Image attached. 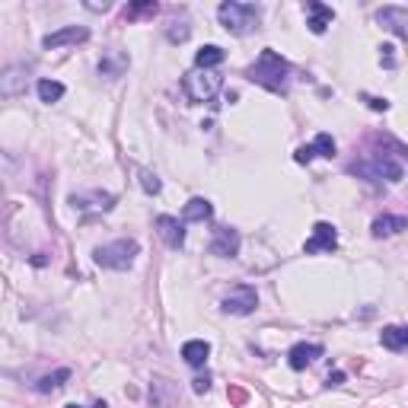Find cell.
Instances as JSON below:
<instances>
[{
  "label": "cell",
  "instance_id": "1",
  "mask_svg": "<svg viewBox=\"0 0 408 408\" xmlns=\"http://www.w3.org/2000/svg\"><path fill=\"white\" fill-rule=\"evenodd\" d=\"M246 76L252 83H259V86L271 89V93H284L287 83H290V64L284 61V57L278 55V51L265 48L259 55V61L252 64V67L246 70Z\"/></svg>",
  "mask_w": 408,
  "mask_h": 408
},
{
  "label": "cell",
  "instance_id": "2",
  "mask_svg": "<svg viewBox=\"0 0 408 408\" xmlns=\"http://www.w3.org/2000/svg\"><path fill=\"white\" fill-rule=\"evenodd\" d=\"M217 19H220L223 29L233 32V35H249V32L259 29L261 6H255V4H236V0H227V4L217 6Z\"/></svg>",
  "mask_w": 408,
  "mask_h": 408
},
{
  "label": "cell",
  "instance_id": "3",
  "mask_svg": "<svg viewBox=\"0 0 408 408\" xmlns=\"http://www.w3.org/2000/svg\"><path fill=\"white\" fill-rule=\"evenodd\" d=\"M137 242L134 239H115V242H106V246H99L93 252L96 265L99 268H108V271H128V268L134 265V259H137Z\"/></svg>",
  "mask_w": 408,
  "mask_h": 408
},
{
  "label": "cell",
  "instance_id": "4",
  "mask_svg": "<svg viewBox=\"0 0 408 408\" xmlns=\"http://www.w3.org/2000/svg\"><path fill=\"white\" fill-rule=\"evenodd\" d=\"M223 86V76L217 70H191V74L182 76V93L188 96V102L195 106H204L210 102Z\"/></svg>",
  "mask_w": 408,
  "mask_h": 408
},
{
  "label": "cell",
  "instance_id": "5",
  "mask_svg": "<svg viewBox=\"0 0 408 408\" xmlns=\"http://www.w3.org/2000/svg\"><path fill=\"white\" fill-rule=\"evenodd\" d=\"M351 172L361 178H367V182H399L402 178V163H395L389 153H376V157H367L361 159V163H351Z\"/></svg>",
  "mask_w": 408,
  "mask_h": 408
},
{
  "label": "cell",
  "instance_id": "6",
  "mask_svg": "<svg viewBox=\"0 0 408 408\" xmlns=\"http://www.w3.org/2000/svg\"><path fill=\"white\" fill-rule=\"evenodd\" d=\"M255 306H259V293H255L252 284H236L233 290L223 297L220 310L230 312V316H249V312H255Z\"/></svg>",
  "mask_w": 408,
  "mask_h": 408
},
{
  "label": "cell",
  "instance_id": "7",
  "mask_svg": "<svg viewBox=\"0 0 408 408\" xmlns=\"http://www.w3.org/2000/svg\"><path fill=\"white\" fill-rule=\"evenodd\" d=\"M178 382L166 380V376H153L150 380V405L153 408H178Z\"/></svg>",
  "mask_w": 408,
  "mask_h": 408
},
{
  "label": "cell",
  "instance_id": "8",
  "mask_svg": "<svg viewBox=\"0 0 408 408\" xmlns=\"http://www.w3.org/2000/svg\"><path fill=\"white\" fill-rule=\"evenodd\" d=\"M376 23H380L382 29H389L392 35L408 42V10L405 6H382V10H376Z\"/></svg>",
  "mask_w": 408,
  "mask_h": 408
},
{
  "label": "cell",
  "instance_id": "9",
  "mask_svg": "<svg viewBox=\"0 0 408 408\" xmlns=\"http://www.w3.org/2000/svg\"><path fill=\"white\" fill-rule=\"evenodd\" d=\"M338 246V233H335V227L332 223H325V220H319L316 227H312V236L306 239V255H316V252H332V249Z\"/></svg>",
  "mask_w": 408,
  "mask_h": 408
},
{
  "label": "cell",
  "instance_id": "10",
  "mask_svg": "<svg viewBox=\"0 0 408 408\" xmlns=\"http://www.w3.org/2000/svg\"><path fill=\"white\" fill-rule=\"evenodd\" d=\"M89 38V29L86 26H64V29L57 32H48V35L42 38V48H64V45H76V42H86Z\"/></svg>",
  "mask_w": 408,
  "mask_h": 408
},
{
  "label": "cell",
  "instance_id": "11",
  "mask_svg": "<svg viewBox=\"0 0 408 408\" xmlns=\"http://www.w3.org/2000/svg\"><path fill=\"white\" fill-rule=\"evenodd\" d=\"M210 252L220 255V259H233L239 252V233L233 227H217L214 239H210Z\"/></svg>",
  "mask_w": 408,
  "mask_h": 408
},
{
  "label": "cell",
  "instance_id": "12",
  "mask_svg": "<svg viewBox=\"0 0 408 408\" xmlns=\"http://www.w3.org/2000/svg\"><path fill=\"white\" fill-rule=\"evenodd\" d=\"M157 233L169 249H178L185 242V223L176 220V217H169V214H159L157 217Z\"/></svg>",
  "mask_w": 408,
  "mask_h": 408
},
{
  "label": "cell",
  "instance_id": "13",
  "mask_svg": "<svg viewBox=\"0 0 408 408\" xmlns=\"http://www.w3.org/2000/svg\"><path fill=\"white\" fill-rule=\"evenodd\" d=\"M316 357H322V344H306V341H300V344H293L290 351H287V363H290L293 370H306Z\"/></svg>",
  "mask_w": 408,
  "mask_h": 408
},
{
  "label": "cell",
  "instance_id": "14",
  "mask_svg": "<svg viewBox=\"0 0 408 408\" xmlns=\"http://www.w3.org/2000/svg\"><path fill=\"white\" fill-rule=\"evenodd\" d=\"M26 76H29V67L26 64H13V67L4 70V76H0V93L4 96H16L26 89Z\"/></svg>",
  "mask_w": 408,
  "mask_h": 408
},
{
  "label": "cell",
  "instance_id": "15",
  "mask_svg": "<svg viewBox=\"0 0 408 408\" xmlns=\"http://www.w3.org/2000/svg\"><path fill=\"white\" fill-rule=\"evenodd\" d=\"M306 13H310V23H306V26H310L316 35H322V32L335 23V10H332V6H325V4H319V0L306 4Z\"/></svg>",
  "mask_w": 408,
  "mask_h": 408
},
{
  "label": "cell",
  "instance_id": "16",
  "mask_svg": "<svg viewBox=\"0 0 408 408\" xmlns=\"http://www.w3.org/2000/svg\"><path fill=\"white\" fill-rule=\"evenodd\" d=\"M70 204L80 210H112L115 208V195H108V191H93V195H74L70 198Z\"/></svg>",
  "mask_w": 408,
  "mask_h": 408
},
{
  "label": "cell",
  "instance_id": "17",
  "mask_svg": "<svg viewBox=\"0 0 408 408\" xmlns=\"http://www.w3.org/2000/svg\"><path fill=\"white\" fill-rule=\"evenodd\" d=\"M208 354H210V344L201 341V338H191V341L182 344V357L188 367H204V363H208Z\"/></svg>",
  "mask_w": 408,
  "mask_h": 408
},
{
  "label": "cell",
  "instance_id": "18",
  "mask_svg": "<svg viewBox=\"0 0 408 408\" xmlns=\"http://www.w3.org/2000/svg\"><path fill=\"white\" fill-rule=\"evenodd\" d=\"M370 230H373V236H392V233H399V230H408V217H402V214H380Z\"/></svg>",
  "mask_w": 408,
  "mask_h": 408
},
{
  "label": "cell",
  "instance_id": "19",
  "mask_svg": "<svg viewBox=\"0 0 408 408\" xmlns=\"http://www.w3.org/2000/svg\"><path fill=\"white\" fill-rule=\"evenodd\" d=\"M210 214H214V208H210L208 198H191V201L182 208V220H185V223H201V220H210Z\"/></svg>",
  "mask_w": 408,
  "mask_h": 408
},
{
  "label": "cell",
  "instance_id": "20",
  "mask_svg": "<svg viewBox=\"0 0 408 408\" xmlns=\"http://www.w3.org/2000/svg\"><path fill=\"white\" fill-rule=\"evenodd\" d=\"M380 341H382V348H389V351H405L408 348V325H389V329H382Z\"/></svg>",
  "mask_w": 408,
  "mask_h": 408
},
{
  "label": "cell",
  "instance_id": "21",
  "mask_svg": "<svg viewBox=\"0 0 408 408\" xmlns=\"http://www.w3.org/2000/svg\"><path fill=\"white\" fill-rule=\"evenodd\" d=\"M223 57L227 55H223L220 45H204V48L195 55V67L198 70H214L217 64H223Z\"/></svg>",
  "mask_w": 408,
  "mask_h": 408
},
{
  "label": "cell",
  "instance_id": "22",
  "mask_svg": "<svg viewBox=\"0 0 408 408\" xmlns=\"http://www.w3.org/2000/svg\"><path fill=\"white\" fill-rule=\"evenodd\" d=\"M125 67H128V57L118 55V51H108V55L99 61V74L112 76V80H115V76H121V70H125Z\"/></svg>",
  "mask_w": 408,
  "mask_h": 408
},
{
  "label": "cell",
  "instance_id": "23",
  "mask_svg": "<svg viewBox=\"0 0 408 408\" xmlns=\"http://www.w3.org/2000/svg\"><path fill=\"white\" fill-rule=\"evenodd\" d=\"M67 380H70V370L64 367V370H55L51 376H42V380L35 382V389H38V392H55V389H61Z\"/></svg>",
  "mask_w": 408,
  "mask_h": 408
},
{
  "label": "cell",
  "instance_id": "24",
  "mask_svg": "<svg viewBox=\"0 0 408 408\" xmlns=\"http://www.w3.org/2000/svg\"><path fill=\"white\" fill-rule=\"evenodd\" d=\"M310 150H312V157L332 159L335 157V140H332V134H316V140L310 144Z\"/></svg>",
  "mask_w": 408,
  "mask_h": 408
},
{
  "label": "cell",
  "instance_id": "25",
  "mask_svg": "<svg viewBox=\"0 0 408 408\" xmlns=\"http://www.w3.org/2000/svg\"><path fill=\"white\" fill-rule=\"evenodd\" d=\"M64 96V83L57 80H38V99L42 102H57Z\"/></svg>",
  "mask_w": 408,
  "mask_h": 408
},
{
  "label": "cell",
  "instance_id": "26",
  "mask_svg": "<svg viewBox=\"0 0 408 408\" xmlns=\"http://www.w3.org/2000/svg\"><path fill=\"white\" fill-rule=\"evenodd\" d=\"M188 35H191L188 19H178V23H169V29H166V38H169V42H188Z\"/></svg>",
  "mask_w": 408,
  "mask_h": 408
},
{
  "label": "cell",
  "instance_id": "27",
  "mask_svg": "<svg viewBox=\"0 0 408 408\" xmlns=\"http://www.w3.org/2000/svg\"><path fill=\"white\" fill-rule=\"evenodd\" d=\"M137 176H140V185H144L147 195H157V191H159V178L153 176L150 169H137Z\"/></svg>",
  "mask_w": 408,
  "mask_h": 408
},
{
  "label": "cell",
  "instance_id": "28",
  "mask_svg": "<svg viewBox=\"0 0 408 408\" xmlns=\"http://www.w3.org/2000/svg\"><path fill=\"white\" fill-rule=\"evenodd\" d=\"M157 10H159V6L150 0V4H134V6H128L125 13H128V16H144V13H150V16H153Z\"/></svg>",
  "mask_w": 408,
  "mask_h": 408
},
{
  "label": "cell",
  "instance_id": "29",
  "mask_svg": "<svg viewBox=\"0 0 408 408\" xmlns=\"http://www.w3.org/2000/svg\"><path fill=\"white\" fill-rule=\"evenodd\" d=\"M191 382H195V392H208V389H210V376H208V373H204V376H195Z\"/></svg>",
  "mask_w": 408,
  "mask_h": 408
},
{
  "label": "cell",
  "instance_id": "30",
  "mask_svg": "<svg viewBox=\"0 0 408 408\" xmlns=\"http://www.w3.org/2000/svg\"><path fill=\"white\" fill-rule=\"evenodd\" d=\"M380 51H382V64H386V67H392V64H395V61H392V51H395V48H392V45H382Z\"/></svg>",
  "mask_w": 408,
  "mask_h": 408
},
{
  "label": "cell",
  "instance_id": "31",
  "mask_svg": "<svg viewBox=\"0 0 408 408\" xmlns=\"http://www.w3.org/2000/svg\"><path fill=\"white\" fill-rule=\"evenodd\" d=\"M367 102H370V108H376V112H386V108H389L386 99H373V96H367Z\"/></svg>",
  "mask_w": 408,
  "mask_h": 408
},
{
  "label": "cell",
  "instance_id": "32",
  "mask_svg": "<svg viewBox=\"0 0 408 408\" xmlns=\"http://www.w3.org/2000/svg\"><path fill=\"white\" fill-rule=\"evenodd\" d=\"M344 382V373L341 370H335V373H329V386H341Z\"/></svg>",
  "mask_w": 408,
  "mask_h": 408
},
{
  "label": "cell",
  "instance_id": "33",
  "mask_svg": "<svg viewBox=\"0 0 408 408\" xmlns=\"http://www.w3.org/2000/svg\"><path fill=\"white\" fill-rule=\"evenodd\" d=\"M230 399H233L236 405H242V402H246V392H242V389H230Z\"/></svg>",
  "mask_w": 408,
  "mask_h": 408
},
{
  "label": "cell",
  "instance_id": "34",
  "mask_svg": "<svg viewBox=\"0 0 408 408\" xmlns=\"http://www.w3.org/2000/svg\"><path fill=\"white\" fill-rule=\"evenodd\" d=\"M67 408H86V405H76V402H74V405H67ZM93 408H108V405H106V402H96Z\"/></svg>",
  "mask_w": 408,
  "mask_h": 408
}]
</instances>
